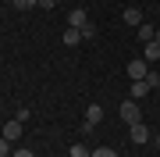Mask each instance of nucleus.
Masks as SVG:
<instances>
[{
  "instance_id": "2eb2a0df",
  "label": "nucleus",
  "mask_w": 160,
  "mask_h": 157,
  "mask_svg": "<svg viewBox=\"0 0 160 157\" xmlns=\"http://www.w3.org/2000/svg\"><path fill=\"white\" fill-rule=\"evenodd\" d=\"M14 118H18V122L25 125V122H29V118H32V111H29V107H18V114H14Z\"/></svg>"
},
{
  "instance_id": "6ab92c4d",
  "label": "nucleus",
  "mask_w": 160,
  "mask_h": 157,
  "mask_svg": "<svg viewBox=\"0 0 160 157\" xmlns=\"http://www.w3.org/2000/svg\"><path fill=\"white\" fill-rule=\"evenodd\" d=\"M146 82H149V89H157V86H160V75H157V71H149V75H146Z\"/></svg>"
},
{
  "instance_id": "0eeeda50",
  "label": "nucleus",
  "mask_w": 160,
  "mask_h": 157,
  "mask_svg": "<svg viewBox=\"0 0 160 157\" xmlns=\"http://www.w3.org/2000/svg\"><path fill=\"white\" fill-rule=\"evenodd\" d=\"M121 22H128L132 29H139V25H142V11H139V7H128V11L121 14Z\"/></svg>"
},
{
  "instance_id": "ddd939ff",
  "label": "nucleus",
  "mask_w": 160,
  "mask_h": 157,
  "mask_svg": "<svg viewBox=\"0 0 160 157\" xmlns=\"http://www.w3.org/2000/svg\"><path fill=\"white\" fill-rule=\"evenodd\" d=\"M18 11H29V7H39V0H11Z\"/></svg>"
},
{
  "instance_id": "dca6fc26",
  "label": "nucleus",
  "mask_w": 160,
  "mask_h": 157,
  "mask_svg": "<svg viewBox=\"0 0 160 157\" xmlns=\"http://www.w3.org/2000/svg\"><path fill=\"white\" fill-rule=\"evenodd\" d=\"M82 39H96V25H92V22L86 25V29H82Z\"/></svg>"
},
{
  "instance_id": "7ed1b4c3",
  "label": "nucleus",
  "mask_w": 160,
  "mask_h": 157,
  "mask_svg": "<svg viewBox=\"0 0 160 157\" xmlns=\"http://www.w3.org/2000/svg\"><path fill=\"white\" fill-rule=\"evenodd\" d=\"M68 22H71V29H86V25H89V14H86V7H75V11L68 14Z\"/></svg>"
},
{
  "instance_id": "6e6552de",
  "label": "nucleus",
  "mask_w": 160,
  "mask_h": 157,
  "mask_svg": "<svg viewBox=\"0 0 160 157\" xmlns=\"http://www.w3.org/2000/svg\"><path fill=\"white\" fill-rule=\"evenodd\" d=\"M142 57H146L149 64H153V61L160 57V43H157V39H149V43H142Z\"/></svg>"
},
{
  "instance_id": "9d476101",
  "label": "nucleus",
  "mask_w": 160,
  "mask_h": 157,
  "mask_svg": "<svg viewBox=\"0 0 160 157\" xmlns=\"http://www.w3.org/2000/svg\"><path fill=\"white\" fill-rule=\"evenodd\" d=\"M64 43H68V47H78V43H82V29H71V25H68V32H64Z\"/></svg>"
},
{
  "instance_id": "f8f14e48",
  "label": "nucleus",
  "mask_w": 160,
  "mask_h": 157,
  "mask_svg": "<svg viewBox=\"0 0 160 157\" xmlns=\"http://www.w3.org/2000/svg\"><path fill=\"white\" fill-rule=\"evenodd\" d=\"M68 154H71V157H92V150H86V146H82V143H75V146H71Z\"/></svg>"
},
{
  "instance_id": "f3484780",
  "label": "nucleus",
  "mask_w": 160,
  "mask_h": 157,
  "mask_svg": "<svg viewBox=\"0 0 160 157\" xmlns=\"http://www.w3.org/2000/svg\"><path fill=\"white\" fill-rule=\"evenodd\" d=\"M11 157H36V154L29 150V146H18V150H11Z\"/></svg>"
},
{
  "instance_id": "20e7f679",
  "label": "nucleus",
  "mask_w": 160,
  "mask_h": 157,
  "mask_svg": "<svg viewBox=\"0 0 160 157\" xmlns=\"http://www.w3.org/2000/svg\"><path fill=\"white\" fill-rule=\"evenodd\" d=\"M100 122H103V107H100V104H89V107H86V125L96 128Z\"/></svg>"
},
{
  "instance_id": "9b49d317",
  "label": "nucleus",
  "mask_w": 160,
  "mask_h": 157,
  "mask_svg": "<svg viewBox=\"0 0 160 157\" xmlns=\"http://www.w3.org/2000/svg\"><path fill=\"white\" fill-rule=\"evenodd\" d=\"M139 39H142V43H149V39H153V36H157V29H153V25H149V22H142V25H139Z\"/></svg>"
},
{
  "instance_id": "4468645a",
  "label": "nucleus",
  "mask_w": 160,
  "mask_h": 157,
  "mask_svg": "<svg viewBox=\"0 0 160 157\" xmlns=\"http://www.w3.org/2000/svg\"><path fill=\"white\" fill-rule=\"evenodd\" d=\"M92 157H118L114 146H100V150H92Z\"/></svg>"
},
{
  "instance_id": "f257e3e1",
  "label": "nucleus",
  "mask_w": 160,
  "mask_h": 157,
  "mask_svg": "<svg viewBox=\"0 0 160 157\" xmlns=\"http://www.w3.org/2000/svg\"><path fill=\"white\" fill-rule=\"evenodd\" d=\"M118 114H121V122L125 125H135V122H142V111H139V100H125V104L118 107Z\"/></svg>"
},
{
  "instance_id": "aec40b11",
  "label": "nucleus",
  "mask_w": 160,
  "mask_h": 157,
  "mask_svg": "<svg viewBox=\"0 0 160 157\" xmlns=\"http://www.w3.org/2000/svg\"><path fill=\"white\" fill-rule=\"evenodd\" d=\"M53 4H57V0H39V7H46V11H50Z\"/></svg>"
},
{
  "instance_id": "f03ea898",
  "label": "nucleus",
  "mask_w": 160,
  "mask_h": 157,
  "mask_svg": "<svg viewBox=\"0 0 160 157\" xmlns=\"http://www.w3.org/2000/svg\"><path fill=\"white\" fill-rule=\"evenodd\" d=\"M146 75H149V61L146 57H132L128 61V79L135 82V79H146Z\"/></svg>"
},
{
  "instance_id": "1a4fd4ad",
  "label": "nucleus",
  "mask_w": 160,
  "mask_h": 157,
  "mask_svg": "<svg viewBox=\"0 0 160 157\" xmlns=\"http://www.w3.org/2000/svg\"><path fill=\"white\" fill-rule=\"evenodd\" d=\"M149 93V82L146 79H135V82H132V100H142Z\"/></svg>"
},
{
  "instance_id": "423d86ee",
  "label": "nucleus",
  "mask_w": 160,
  "mask_h": 157,
  "mask_svg": "<svg viewBox=\"0 0 160 157\" xmlns=\"http://www.w3.org/2000/svg\"><path fill=\"white\" fill-rule=\"evenodd\" d=\"M0 136H4V139H11V143H14L18 136H22V122H18V118H11V122L4 125V132H0Z\"/></svg>"
},
{
  "instance_id": "4be33fe9",
  "label": "nucleus",
  "mask_w": 160,
  "mask_h": 157,
  "mask_svg": "<svg viewBox=\"0 0 160 157\" xmlns=\"http://www.w3.org/2000/svg\"><path fill=\"white\" fill-rule=\"evenodd\" d=\"M157 150H160V136H157Z\"/></svg>"
},
{
  "instance_id": "412c9836",
  "label": "nucleus",
  "mask_w": 160,
  "mask_h": 157,
  "mask_svg": "<svg viewBox=\"0 0 160 157\" xmlns=\"http://www.w3.org/2000/svg\"><path fill=\"white\" fill-rule=\"evenodd\" d=\"M153 39H157V43H160V29H157V36H153Z\"/></svg>"
},
{
  "instance_id": "39448f33",
  "label": "nucleus",
  "mask_w": 160,
  "mask_h": 157,
  "mask_svg": "<svg viewBox=\"0 0 160 157\" xmlns=\"http://www.w3.org/2000/svg\"><path fill=\"white\" fill-rule=\"evenodd\" d=\"M132 128V143H149V128L142 122H135V125H128Z\"/></svg>"
},
{
  "instance_id": "a211bd4d",
  "label": "nucleus",
  "mask_w": 160,
  "mask_h": 157,
  "mask_svg": "<svg viewBox=\"0 0 160 157\" xmlns=\"http://www.w3.org/2000/svg\"><path fill=\"white\" fill-rule=\"evenodd\" d=\"M11 154V139H4V136H0V157H7Z\"/></svg>"
}]
</instances>
